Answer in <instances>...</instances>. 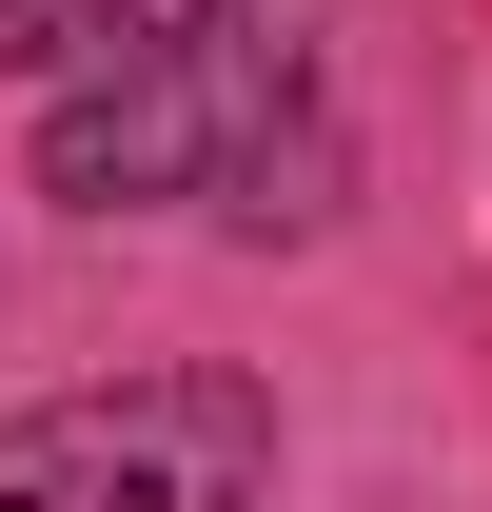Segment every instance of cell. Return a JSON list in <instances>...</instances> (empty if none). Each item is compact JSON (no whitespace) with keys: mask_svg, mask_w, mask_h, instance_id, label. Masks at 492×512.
<instances>
[{"mask_svg":"<svg viewBox=\"0 0 492 512\" xmlns=\"http://www.w3.org/2000/svg\"><path fill=\"white\" fill-rule=\"evenodd\" d=\"M40 197H79V217H119V197H217V217H335V119H315V60L296 40H256V20H217V40H178V60H119L79 79L60 119H40Z\"/></svg>","mask_w":492,"mask_h":512,"instance_id":"cell-1","label":"cell"},{"mask_svg":"<svg viewBox=\"0 0 492 512\" xmlns=\"http://www.w3.org/2000/svg\"><path fill=\"white\" fill-rule=\"evenodd\" d=\"M256 493H276L256 375H99L0 434V512H256Z\"/></svg>","mask_w":492,"mask_h":512,"instance_id":"cell-2","label":"cell"},{"mask_svg":"<svg viewBox=\"0 0 492 512\" xmlns=\"http://www.w3.org/2000/svg\"><path fill=\"white\" fill-rule=\"evenodd\" d=\"M256 0H0V79H119V60H178Z\"/></svg>","mask_w":492,"mask_h":512,"instance_id":"cell-3","label":"cell"}]
</instances>
